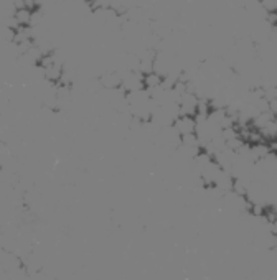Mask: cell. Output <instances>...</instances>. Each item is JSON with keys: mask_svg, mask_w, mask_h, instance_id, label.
Listing matches in <instances>:
<instances>
[{"mask_svg": "<svg viewBox=\"0 0 277 280\" xmlns=\"http://www.w3.org/2000/svg\"><path fill=\"white\" fill-rule=\"evenodd\" d=\"M269 231L273 232L274 236H277V219L271 221V223H269Z\"/></svg>", "mask_w": 277, "mask_h": 280, "instance_id": "cell-3", "label": "cell"}, {"mask_svg": "<svg viewBox=\"0 0 277 280\" xmlns=\"http://www.w3.org/2000/svg\"><path fill=\"white\" fill-rule=\"evenodd\" d=\"M164 81H165V78L157 71L144 73V89H147L149 93H154L159 88L164 86Z\"/></svg>", "mask_w": 277, "mask_h": 280, "instance_id": "cell-2", "label": "cell"}, {"mask_svg": "<svg viewBox=\"0 0 277 280\" xmlns=\"http://www.w3.org/2000/svg\"><path fill=\"white\" fill-rule=\"evenodd\" d=\"M174 127L179 130V134L184 135H190V134H196V120L191 115H179L174 122Z\"/></svg>", "mask_w": 277, "mask_h": 280, "instance_id": "cell-1", "label": "cell"}]
</instances>
